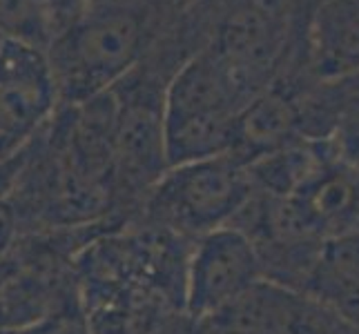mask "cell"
<instances>
[{
  "instance_id": "30bf717a",
  "label": "cell",
  "mask_w": 359,
  "mask_h": 334,
  "mask_svg": "<svg viewBox=\"0 0 359 334\" xmlns=\"http://www.w3.org/2000/svg\"><path fill=\"white\" fill-rule=\"evenodd\" d=\"M0 34L9 41L27 43L45 52L54 41L52 25L32 0H0Z\"/></svg>"
},
{
  "instance_id": "7c38bea8",
  "label": "cell",
  "mask_w": 359,
  "mask_h": 334,
  "mask_svg": "<svg viewBox=\"0 0 359 334\" xmlns=\"http://www.w3.org/2000/svg\"><path fill=\"white\" fill-rule=\"evenodd\" d=\"M22 145L0 163V252L9 250L20 239L18 216L14 207V183L22 163Z\"/></svg>"
},
{
  "instance_id": "6da1fadb",
  "label": "cell",
  "mask_w": 359,
  "mask_h": 334,
  "mask_svg": "<svg viewBox=\"0 0 359 334\" xmlns=\"http://www.w3.org/2000/svg\"><path fill=\"white\" fill-rule=\"evenodd\" d=\"M177 11L172 0L90 5L47 47L60 105H79L116 88Z\"/></svg>"
},
{
  "instance_id": "52a82bcc",
  "label": "cell",
  "mask_w": 359,
  "mask_h": 334,
  "mask_svg": "<svg viewBox=\"0 0 359 334\" xmlns=\"http://www.w3.org/2000/svg\"><path fill=\"white\" fill-rule=\"evenodd\" d=\"M359 69V0H315L306 22V71L335 83Z\"/></svg>"
},
{
  "instance_id": "4fadbf2b",
  "label": "cell",
  "mask_w": 359,
  "mask_h": 334,
  "mask_svg": "<svg viewBox=\"0 0 359 334\" xmlns=\"http://www.w3.org/2000/svg\"><path fill=\"white\" fill-rule=\"evenodd\" d=\"M32 3L47 16L49 25H52V29H54V39H56L67 25H72L85 9L94 5L96 0H32Z\"/></svg>"
},
{
  "instance_id": "8fae6325",
  "label": "cell",
  "mask_w": 359,
  "mask_h": 334,
  "mask_svg": "<svg viewBox=\"0 0 359 334\" xmlns=\"http://www.w3.org/2000/svg\"><path fill=\"white\" fill-rule=\"evenodd\" d=\"M0 334H94L90 312L85 307L83 294H76L47 312L32 326L18 332H0Z\"/></svg>"
},
{
  "instance_id": "8992f818",
  "label": "cell",
  "mask_w": 359,
  "mask_h": 334,
  "mask_svg": "<svg viewBox=\"0 0 359 334\" xmlns=\"http://www.w3.org/2000/svg\"><path fill=\"white\" fill-rule=\"evenodd\" d=\"M252 98L215 49H201L175 71L165 88V123L232 118Z\"/></svg>"
},
{
  "instance_id": "277c9868",
  "label": "cell",
  "mask_w": 359,
  "mask_h": 334,
  "mask_svg": "<svg viewBox=\"0 0 359 334\" xmlns=\"http://www.w3.org/2000/svg\"><path fill=\"white\" fill-rule=\"evenodd\" d=\"M259 281L262 261L255 243L234 228H221L196 239L185 265L183 303L192 321H205L226 310Z\"/></svg>"
},
{
  "instance_id": "9a60e30c",
  "label": "cell",
  "mask_w": 359,
  "mask_h": 334,
  "mask_svg": "<svg viewBox=\"0 0 359 334\" xmlns=\"http://www.w3.org/2000/svg\"><path fill=\"white\" fill-rule=\"evenodd\" d=\"M96 3H98V0H96ZM118 3H130V0H118Z\"/></svg>"
},
{
  "instance_id": "ba28073f",
  "label": "cell",
  "mask_w": 359,
  "mask_h": 334,
  "mask_svg": "<svg viewBox=\"0 0 359 334\" xmlns=\"http://www.w3.org/2000/svg\"><path fill=\"white\" fill-rule=\"evenodd\" d=\"M304 294L359 326V232L324 241Z\"/></svg>"
},
{
  "instance_id": "7a4b0ae2",
  "label": "cell",
  "mask_w": 359,
  "mask_h": 334,
  "mask_svg": "<svg viewBox=\"0 0 359 334\" xmlns=\"http://www.w3.org/2000/svg\"><path fill=\"white\" fill-rule=\"evenodd\" d=\"M168 83V78L136 65L112 88L118 101L112 196L114 214L123 225L139 216L145 196L170 169L165 150Z\"/></svg>"
},
{
  "instance_id": "5b68a950",
  "label": "cell",
  "mask_w": 359,
  "mask_h": 334,
  "mask_svg": "<svg viewBox=\"0 0 359 334\" xmlns=\"http://www.w3.org/2000/svg\"><path fill=\"white\" fill-rule=\"evenodd\" d=\"M60 107L47 52L20 41L0 45V132L25 143Z\"/></svg>"
},
{
  "instance_id": "5bb4252c",
  "label": "cell",
  "mask_w": 359,
  "mask_h": 334,
  "mask_svg": "<svg viewBox=\"0 0 359 334\" xmlns=\"http://www.w3.org/2000/svg\"><path fill=\"white\" fill-rule=\"evenodd\" d=\"M20 145H22V143L14 141V139H11V136H7L5 132H0V163H3L5 158H9L11 154H14Z\"/></svg>"
},
{
  "instance_id": "9c48e42d",
  "label": "cell",
  "mask_w": 359,
  "mask_h": 334,
  "mask_svg": "<svg viewBox=\"0 0 359 334\" xmlns=\"http://www.w3.org/2000/svg\"><path fill=\"white\" fill-rule=\"evenodd\" d=\"M237 127L239 139L232 156H237L245 165L259 156L302 139L297 101L277 88H268L266 92L257 94L241 109Z\"/></svg>"
},
{
  "instance_id": "3957f363",
  "label": "cell",
  "mask_w": 359,
  "mask_h": 334,
  "mask_svg": "<svg viewBox=\"0 0 359 334\" xmlns=\"http://www.w3.org/2000/svg\"><path fill=\"white\" fill-rule=\"evenodd\" d=\"M255 194L245 163L226 154L170 167L145 196L134 221L185 241L228 228Z\"/></svg>"
}]
</instances>
